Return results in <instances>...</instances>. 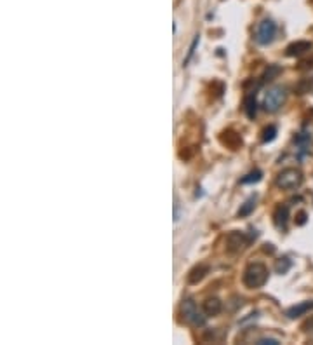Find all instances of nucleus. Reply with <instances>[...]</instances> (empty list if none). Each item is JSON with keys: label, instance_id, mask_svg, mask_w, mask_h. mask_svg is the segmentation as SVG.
Masks as SVG:
<instances>
[{"label": "nucleus", "instance_id": "19", "mask_svg": "<svg viewBox=\"0 0 313 345\" xmlns=\"http://www.w3.org/2000/svg\"><path fill=\"white\" fill-rule=\"evenodd\" d=\"M280 342L277 338H261L258 340V345H279Z\"/></svg>", "mask_w": 313, "mask_h": 345}, {"label": "nucleus", "instance_id": "12", "mask_svg": "<svg viewBox=\"0 0 313 345\" xmlns=\"http://www.w3.org/2000/svg\"><path fill=\"white\" fill-rule=\"evenodd\" d=\"M221 302H219L218 298H209L205 300L204 303V312L207 316H218L219 312H221Z\"/></svg>", "mask_w": 313, "mask_h": 345}, {"label": "nucleus", "instance_id": "10", "mask_svg": "<svg viewBox=\"0 0 313 345\" xmlns=\"http://www.w3.org/2000/svg\"><path fill=\"white\" fill-rule=\"evenodd\" d=\"M287 222H289V206H279L275 211V225L280 230H286Z\"/></svg>", "mask_w": 313, "mask_h": 345}, {"label": "nucleus", "instance_id": "5", "mask_svg": "<svg viewBox=\"0 0 313 345\" xmlns=\"http://www.w3.org/2000/svg\"><path fill=\"white\" fill-rule=\"evenodd\" d=\"M275 35H277V25L271 19H263L256 28V42L259 46H268L270 42H273Z\"/></svg>", "mask_w": 313, "mask_h": 345}, {"label": "nucleus", "instance_id": "14", "mask_svg": "<svg viewBox=\"0 0 313 345\" xmlns=\"http://www.w3.org/2000/svg\"><path fill=\"white\" fill-rule=\"evenodd\" d=\"M275 136H277V128H275V126H268L265 131H263V141H265V143L273 141Z\"/></svg>", "mask_w": 313, "mask_h": 345}, {"label": "nucleus", "instance_id": "15", "mask_svg": "<svg viewBox=\"0 0 313 345\" xmlns=\"http://www.w3.org/2000/svg\"><path fill=\"white\" fill-rule=\"evenodd\" d=\"M205 272H207V267H197L195 270H192V275H190V283L200 281V279L205 275Z\"/></svg>", "mask_w": 313, "mask_h": 345}, {"label": "nucleus", "instance_id": "18", "mask_svg": "<svg viewBox=\"0 0 313 345\" xmlns=\"http://www.w3.org/2000/svg\"><path fill=\"white\" fill-rule=\"evenodd\" d=\"M198 42H200V37H195L193 39V42H192V46H190V51H188V56H186V59H185V65L190 61V59H192V56H193V52H195V49H197V46H198Z\"/></svg>", "mask_w": 313, "mask_h": 345}, {"label": "nucleus", "instance_id": "17", "mask_svg": "<svg viewBox=\"0 0 313 345\" xmlns=\"http://www.w3.org/2000/svg\"><path fill=\"white\" fill-rule=\"evenodd\" d=\"M254 204H256V199L254 197H251L249 201L246 202V204H244V208L238 211V214H240V216H246V214H249L251 211L254 209Z\"/></svg>", "mask_w": 313, "mask_h": 345}, {"label": "nucleus", "instance_id": "9", "mask_svg": "<svg viewBox=\"0 0 313 345\" xmlns=\"http://www.w3.org/2000/svg\"><path fill=\"white\" fill-rule=\"evenodd\" d=\"M310 49H311V42H306V40H298V42L291 44V46L287 47L286 54L287 56H301Z\"/></svg>", "mask_w": 313, "mask_h": 345}, {"label": "nucleus", "instance_id": "4", "mask_svg": "<svg viewBox=\"0 0 313 345\" xmlns=\"http://www.w3.org/2000/svg\"><path fill=\"white\" fill-rule=\"evenodd\" d=\"M286 103V89L280 87V86H275L271 89H268L266 95H265V110L273 113V112H279L280 107Z\"/></svg>", "mask_w": 313, "mask_h": 345}, {"label": "nucleus", "instance_id": "13", "mask_svg": "<svg viewBox=\"0 0 313 345\" xmlns=\"http://www.w3.org/2000/svg\"><path fill=\"white\" fill-rule=\"evenodd\" d=\"M291 265L292 263L289 258H280L277 262V265H275V270H277L279 274H286V272L291 269Z\"/></svg>", "mask_w": 313, "mask_h": 345}, {"label": "nucleus", "instance_id": "16", "mask_svg": "<svg viewBox=\"0 0 313 345\" xmlns=\"http://www.w3.org/2000/svg\"><path fill=\"white\" fill-rule=\"evenodd\" d=\"M261 180V171H259V169H256V171H253V173H249L247 174V176H244L242 178V183H256V181H259Z\"/></svg>", "mask_w": 313, "mask_h": 345}, {"label": "nucleus", "instance_id": "20", "mask_svg": "<svg viewBox=\"0 0 313 345\" xmlns=\"http://www.w3.org/2000/svg\"><path fill=\"white\" fill-rule=\"evenodd\" d=\"M304 222H306V214H304V213H299V220H298V223H299V225H303Z\"/></svg>", "mask_w": 313, "mask_h": 345}, {"label": "nucleus", "instance_id": "7", "mask_svg": "<svg viewBox=\"0 0 313 345\" xmlns=\"http://www.w3.org/2000/svg\"><path fill=\"white\" fill-rule=\"evenodd\" d=\"M251 239L246 237L242 232H231L228 235V239H226V242H228V249L231 253H235V251H240L242 247L247 246V242H249Z\"/></svg>", "mask_w": 313, "mask_h": 345}, {"label": "nucleus", "instance_id": "1", "mask_svg": "<svg viewBox=\"0 0 313 345\" xmlns=\"http://www.w3.org/2000/svg\"><path fill=\"white\" fill-rule=\"evenodd\" d=\"M268 279V269L263 263L256 262L251 263L249 267L244 272V284L251 290H256V288H261L263 284L266 283Z\"/></svg>", "mask_w": 313, "mask_h": 345}, {"label": "nucleus", "instance_id": "2", "mask_svg": "<svg viewBox=\"0 0 313 345\" xmlns=\"http://www.w3.org/2000/svg\"><path fill=\"white\" fill-rule=\"evenodd\" d=\"M181 312H183V318L185 321H188L192 326H204L205 321H207V314L202 312L200 308L197 307V303L193 300H185L181 305Z\"/></svg>", "mask_w": 313, "mask_h": 345}, {"label": "nucleus", "instance_id": "3", "mask_svg": "<svg viewBox=\"0 0 313 345\" xmlns=\"http://www.w3.org/2000/svg\"><path fill=\"white\" fill-rule=\"evenodd\" d=\"M303 183V174L296 168H287L277 176V186L284 190H294Z\"/></svg>", "mask_w": 313, "mask_h": 345}, {"label": "nucleus", "instance_id": "8", "mask_svg": "<svg viewBox=\"0 0 313 345\" xmlns=\"http://www.w3.org/2000/svg\"><path fill=\"white\" fill-rule=\"evenodd\" d=\"M310 310H313V300L311 302H303V303H298V305L287 308L286 316L291 319H296V318H301V316H304L306 312H310Z\"/></svg>", "mask_w": 313, "mask_h": 345}, {"label": "nucleus", "instance_id": "11", "mask_svg": "<svg viewBox=\"0 0 313 345\" xmlns=\"http://www.w3.org/2000/svg\"><path fill=\"white\" fill-rule=\"evenodd\" d=\"M244 105H246V113L249 119H254L256 117V112H258V103H256V95L254 92H251V95L246 96V101H244Z\"/></svg>", "mask_w": 313, "mask_h": 345}, {"label": "nucleus", "instance_id": "6", "mask_svg": "<svg viewBox=\"0 0 313 345\" xmlns=\"http://www.w3.org/2000/svg\"><path fill=\"white\" fill-rule=\"evenodd\" d=\"M294 145H296V153H298L299 159H304V157L310 153V148H311V136L308 135V133H299L298 136L294 138Z\"/></svg>", "mask_w": 313, "mask_h": 345}]
</instances>
